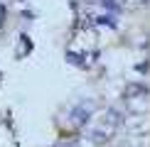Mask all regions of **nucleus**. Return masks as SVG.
<instances>
[{"instance_id": "nucleus-1", "label": "nucleus", "mask_w": 150, "mask_h": 147, "mask_svg": "<svg viewBox=\"0 0 150 147\" xmlns=\"http://www.w3.org/2000/svg\"><path fill=\"white\" fill-rule=\"evenodd\" d=\"M143 3H148V0H123V5H128V8H138Z\"/></svg>"}]
</instances>
